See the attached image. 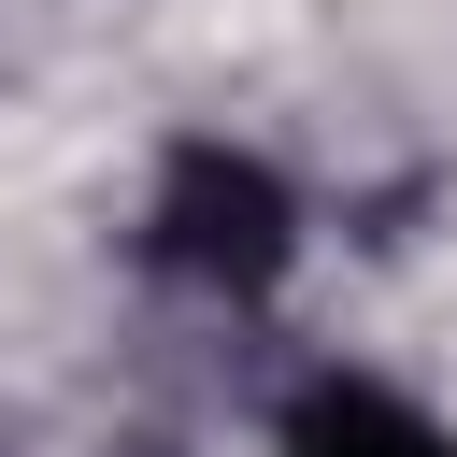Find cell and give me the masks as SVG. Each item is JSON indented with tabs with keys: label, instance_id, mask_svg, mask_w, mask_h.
<instances>
[{
	"label": "cell",
	"instance_id": "7a4b0ae2",
	"mask_svg": "<svg viewBox=\"0 0 457 457\" xmlns=\"http://www.w3.org/2000/svg\"><path fill=\"white\" fill-rule=\"evenodd\" d=\"M286 457H457V428L414 414V400L371 386V371H314V386L286 400Z\"/></svg>",
	"mask_w": 457,
	"mask_h": 457
},
{
	"label": "cell",
	"instance_id": "6da1fadb",
	"mask_svg": "<svg viewBox=\"0 0 457 457\" xmlns=\"http://www.w3.org/2000/svg\"><path fill=\"white\" fill-rule=\"evenodd\" d=\"M143 243H157V271H186L200 300H257V286L300 257V200H286L271 157H243V143H186V157L157 171Z\"/></svg>",
	"mask_w": 457,
	"mask_h": 457
}]
</instances>
